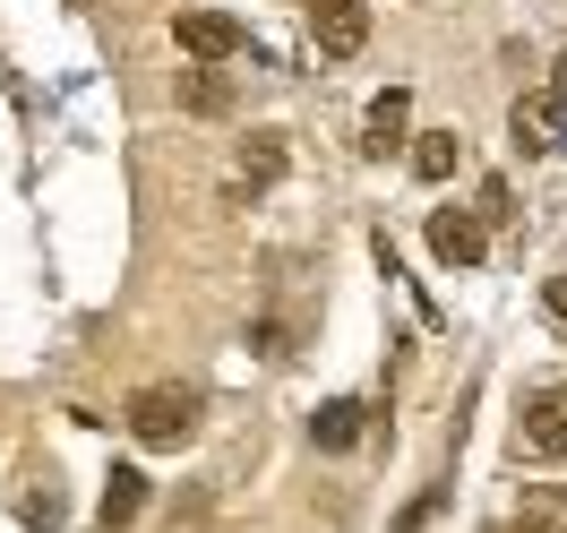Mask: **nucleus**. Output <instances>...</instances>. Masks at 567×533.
I'll return each mask as SVG.
<instances>
[{
  "label": "nucleus",
  "instance_id": "3",
  "mask_svg": "<svg viewBox=\"0 0 567 533\" xmlns=\"http://www.w3.org/2000/svg\"><path fill=\"white\" fill-rule=\"evenodd\" d=\"M310 43H319L327 61H353L361 43H370V9L361 0H310Z\"/></svg>",
  "mask_w": 567,
  "mask_h": 533
},
{
  "label": "nucleus",
  "instance_id": "14",
  "mask_svg": "<svg viewBox=\"0 0 567 533\" xmlns=\"http://www.w3.org/2000/svg\"><path fill=\"white\" fill-rule=\"evenodd\" d=\"M550 104H567V52L550 61Z\"/></svg>",
  "mask_w": 567,
  "mask_h": 533
},
{
  "label": "nucleus",
  "instance_id": "10",
  "mask_svg": "<svg viewBox=\"0 0 567 533\" xmlns=\"http://www.w3.org/2000/svg\"><path fill=\"white\" fill-rule=\"evenodd\" d=\"M456 155H464L456 130H422V139H413V173H422V181H447V173H456Z\"/></svg>",
  "mask_w": 567,
  "mask_h": 533
},
{
  "label": "nucleus",
  "instance_id": "2",
  "mask_svg": "<svg viewBox=\"0 0 567 533\" xmlns=\"http://www.w3.org/2000/svg\"><path fill=\"white\" fill-rule=\"evenodd\" d=\"M173 43L198 61V70H215V61H233L249 35H241V18H224V9H181V18H173Z\"/></svg>",
  "mask_w": 567,
  "mask_h": 533
},
{
  "label": "nucleus",
  "instance_id": "8",
  "mask_svg": "<svg viewBox=\"0 0 567 533\" xmlns=\"http://www.w3.org/2000/svg\"><path fill=\"white\" fill-rule=\"evenodd\" d=\"M276 173H284V139H276V130H258V139L241 146V198L276 189Z\"/></svg>",
  "mask_w": 567,
  "mask_h": 533
},
{
  "label": "nucleus",
  "instance_id": "5",
  "mask_svg": "<svg viewBox=\"0 0 567 533\" xmlns=\"http://www.w3.org/2000/svg\"><path fill=\"white\" fill-rule=\"evenodd\" d=\"M430 258H439V267H482V258H491V249H482V215L439 207L430 215Z\"/></svg>",
  "mask_w": 567,
  "mask_h": 533
},
{
  "label": "nucleus",
  "instance_id": "15",
  "mask_svg": "<svg viewBox=\"0 0 567 533\" xmlns=\"http://www.w3.org/2000/svg\"><path fill=\"white\" fill-rule=\"evenodd\" d=\"M491 533H550V525H533V516H525V525H516V516H507V525H491Z\"/></svg>",
  "mask_w": 567,
  "mask_h": 533
},
{
  "label": "nucleus",
  "instance_id": "12",
  "mask_svg": "<svg viewBox=\"0 0 567 533\" xmlns=\"http://www.w3.org/2000/svg\"><path fill=\"white\" fill-rule=\"evenodd\" d=\"M516 215V189L507 181H482V224H507Z\"/></svg>",
  "mask_w": 567,
  "mask_h": 533
},
{
  "label": "nucleus",
  "instance_id": "6",
  "mask_svg": "<svg viewBox=\"0 0 567 533\" xmlns=\"http://www.w3.org/2000/svg\"><path fill=\"white\" fill-rule=\"evenodd\" d=\"M516 457L533 464H567V404H525V422H516Z\"/></svg>",
  "mask_w": 567,
  "mask_h": 533
},
{
  "label": "nucleus",
  "instance_id": "4",
  "mask_svg": "<svg viewBox=\"0 0 567 533\" xmlns=\"http://www.w3.org/2000/svg\"><path fill=\"white\" fill-rule=\"evenodd\" d=\"M404 139H413V95H404V86H379V95L361 104V155H395Z\"/></svg>",
  "mask_w": 567,
  "mask_h": 533
},
{
  "label": "nucleus",
  "instance_id": "11",
  "mask_svg": "<svg viewBox=\"0 0 567 533\" xmlns=\"http://www.w3.org/2000/svg\"><path fill=\"white\" fill-rule=\"evenodd\" d=\"M181 104L198 112V121H215V112L233 104V86H224V70H198V78H189V86H181Z\"/></svg>",
  "mask_w": 567,
  "mask_h": 533
},
{
  "label": "nucleus",
  "instance_id": "1",
  "mask_svg": "<svg viewBox=\"0 0 567 533\" xmlns=\"http://www.w3.org/2000/svg\"><path fill=\"white\" fill-rule=\"evenodd\" d=\"M198 388H181V379H155V388H138L130 396V430H138L146 448H181L189 430H198Z\"/></svg>",
  "mask_w": 567,
  "mask_h": 533
},
{
  "label": "nucleus",
  "instance_id": "7",
  "mask_svg": "<svg viewBox=\"0 0 567 533\" xmlns=\"http://www.w3.org/2000/svg\"><path fill=\"white\" fill-rule=\"evenodd\" d=\"M138 508H146V473H138V464H112L104 508H95V516H104V533H130V525H138Z\"/></svg>",
  "mask_w": 567,
  "mask_h": 533
},
{
  "label": "nucleus",
  "instance_id": "9",
  "mask_svg": "<svg viewBox=\"0 0 567 533\" xmlns=\"http://www.w3.org/2000/svg\"><path fill=\"white\" fill-rule=\"evenodd\" d=\"M310 439L344 457V448H353V439H361V404H353V396H344V404H319V413H310Z\"/></svg>",
  "mask_w": 567,
  "mask_h": 533
},
{
  "label": "nucleus",
  "instance_id": "13",
  "mask_svg": "<svg viewBox=\"0 0 567 533\" xmlns=\"http://www.w3.org/2000/svg\"><path fill=\"white\" fill-rule=\"evenodd\" d=\"M542 310H550V327H567V276H550V285H542Z\"/></svg>",
  "mask_w": 567,
  "mask_h": 533
}]
</instances>
